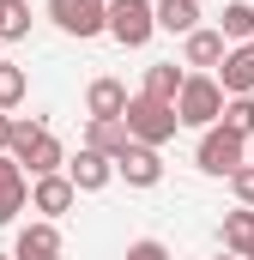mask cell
Returning a JSON list of instances; mask_svg holds the SVG:
<instances>
[{
	"label": "cell",
	"mask_w": 254,
	"mask_h": 260,
	"mask_svg": "<svg viewBox=\"0 0 254 260\" xmlns=\"http://www.w3.org/2000/svg\"><path fill=\"white\" fill-rule=\"evenodd\" d=\"M6 157L24 170V176H55L67 164V151H61V139L49 133V121H24V115H12V139H6Z\"/></svg>",
	"instance_id": "obj_1"
},
{
	"label": "cell",
	"mask_w": 254,
	"mask_h": 260,
	"mask_svg": "<svg viewBox=\"0 0 254 260\" xmlns=\"http://www.w3.org/2000/svg\"><path fill=\"white\" fill-rule=\"evenodd\" d=\"M121 127L133 145H151V151H164L170 139H176V109L170 103H151V97H127V109H121Z\"/></svg>",
	"instance_id": "obj_2"
},
{
	"label": "cell",
	"mask_w": 254,
	"mask_h": 260,
	"mask_svg": "<svg viewBox=\"0 0 254 260\" xmlns=\"http://www.w3.org/2000/svg\"><path fill=\"white\" fill-rule=\"evenodd\" d=\"M170 109H176V121H182V127H200V133H206L218 115H224V91H218V79H212V73H188Z\"/></svg>",
	"instance_id": "obj_3"
},
{
	"label": "cell",
	"mask_w": 254,
	"mask_h": 260,
	"mask_svg": "<svg viewBox=\"0 0 254 260\" xmlns=\"http://www.w3.org/2000/svg\"><path fill=\"white\" fill-rule=\"evenodd\" d=\"M103 30H109L121 49H145V43L157 37L151 0H109V12H103Z\"/></svg>",
	"instance_id": "obj_4"
},
{
	"label": "cell",
	"mask_w": 254,
	"mask_h": 260,
	"mask_svg": "<svg viewBox=\"0 0 254 260\" xmlns=\"http://www.w3.org/2000/svg\"><path fill=\"white\" fill-rule=\"evenodd\" d=\"M194 164L206 170V176H230V170H242L248 164V139H236L230 127H212L200 133V145H194Z\"/></svg>",
	"instance_id": "obj_5"
},
{
	"label": "cell",
	"mask_w": 254,
	"mask_h": 260,
	"mask_svg": "<svg viewBox=\"0 0 254 260\" xmlns=\"http://www.w3.org/2000/svg\"><path fill=\"white\" fill-rule=\"evenodd\" d=\"M103 12H109V0H49V18H55V30L67 37H103Z\"/></svg>",
	"instance_id": "obj_6"
},
{
	"label": "cell",
	"mask_w": 254,
	"mask_h": 260,
	"mask_svg": "<svg viewBox=\"0 0 254 260\" xmlns=\"http://www.w3.org/2000/svg\"><path fill=\"white\" fill-rule=\"evenodd\" d=\"M212 79H218L224 97H254V43H230Z\"/></svg>",
	"instance_id": "obj_7"
},
{
	"label": "cell",
	"mask_w": 254,
	"mask_h": 260,
	"mask_svg": "<svg viewBox=\"0 0 254 260\" xmlns=\"http://www.w3.org/2000/svg\"><path fill=\"white\" fill-rule=\"evenodd\" d=\"M61 176L73 182V194H103L109 182H115V164L109 157H97V151H79V157H67Z\"/></svg>",
	"instance_id": "obj_8"
},
{
	"label": "cell",
	"mask_w": 254,
	"mask_h": 260,
	"mask_svg": "<svg viewBox=\"0 0 254 260\" xmlns=\"http://www.w3.org/2000/svg\"><path fill=\"white\" fill-rule=\"evenodd\" d=\"M73 182H67L61 170H55V176H30V212H43V218H49V224H55V218H61V212H73Z\"/></svg>",
	"instance_id": "obj_9"
},
{
	"label": "cell",
	"mask_w": 254,
	"mask_h": 260,
	"mask_svg": "<svg viewBox=\"0 0 254 260\" xmlns=\"http://www.w3.org/2000/svg\"><path fill=\"white\" fill-rule=\"evenodd\" d=\"M115 176H121L127 188H157L164 182V157L151 145H127L121 157H115Z\"/></svg>",
	"instance_id": "obj_10"
},
{
	"label": "cell",
	"mask_w": 254,
	"mask_h": 260,
	"mask_svg": "<svg viewBox=\"0 0 254 260\" xmlns=\"http://www.w3.org/2000/svg\"><path fill=\"white\" fill-rule=\"evenodd\" d=\"M12 260H61V230H55L49 218L24 224V230H18V248H12Z\"/></svg>",
	"instance_id": "obj_11"
},
{
	"label": "cell",
	"mask_w": 254,
	"mask_h": 260,
	"mask_svg": "<svg viewBox=\"0 0 254 260\" xmlns=\"http://www.w3.org/2000/svg\"><path fill=\"white\" fill-rule=\"evenodd\" d=\"M224 49H230V43H224L218 30H206V24H200V30H188V37H182V67H194V73H212V67L224 61Z\"/></svg>",
	"instance_id": "obj_12"
},
{
	"label": "cell",
	"mask_w": 254,
	"mask_h": 260,
	"mask_svg": "<svg viewBox=\"0 0 254 260\" xmlns=\"http://www.w3.org/2000/svg\"><path fill=\"white\" fill-rule=\"evenodd\" d=\"M85 109H91V121H115V115L127 109V85L109 79V73L91 79V85H85Z\"/></svg>",
	"instance_id": "obj_13"
},
{
	"label": "cell",
	"mask_w": 254,
	"mask_h": 260,
	"mask_svg": "<svg viewBox=\"0 0 254 260\" xmlns=\"http://www.w3.org/2000/svg\"><path fill=\"white\" fill-rule=\"evenodd\" d=\"M182 67L176 61H157V67H145V79H139V91L133 97H151V103H176V91H182Z\"/></svg>",
	"instance_id": "obj_14"
},
{
	"label": "cell",
	"mask_w": 254,
	"mask_h": 260,
	"mask_svg": "<svg viewBox=\"0 0 254 260\" xmlns=\"http://www.w3.org/2000/svg\"><path fill=\"white\" fill-rule=\"evenodd\" d=\"M151 18H157V30H170V37H188V30H200V0H157Z\"/></svg>",
	"instance_id": "obj_15"
},
{
	"label": "cell",
	"mask_w": 254,
	"mask_h": 260,
	"mask_svg": "<svg viewBox=\"0 0 254 260\" xmlns=\"http://www.w3.org/2000/svg\"><path fill=\"white\" fill-rule=\"evenodd\" d=\"M127 145H133V139H127L121 115H115V121H91V127H85V151H97V157H109V164L121 157Z\"/></svg>",
	"instance_id": "obj_16"
},
{
	"label": "cell",
	"mask_w": 254,
	"mask_h": 260,
	"mask_svg": "<svg viewBox=\"0 0 254 260\" xmlns=\"http://www.w3.org/2000/svg\"><path fill=\"white\" fill-rule=\"evenodd\" d=\"M218 236H224V254H248V242H254V212H248V206H236V212H224V224H218Z\"/></svg>",
	"instance_id": "obj_17"
},
{
	"label": "cell",
	"mask_w": 254,
	"mask_h": 260,
	"mask_svg": "<svg viewBox=\"0 0 254 260\" xmlns=\"http://www.w3.org/2000/svg\"><path fill=\"white\" fill-rule=\"evenodd\" d=\"M218 37H224V43H254V6L248 0H230V6H224Z\"/></svg>",
	"instance_id": "obj_18"
},
{
	"label": "cell",
	"mask_w": 254,
	"mask_h": 260,
	"mask_svg": "<svg viewBox=\"0 0 254 260\" xmlns=\"http://www.w3.org/2000/svg\"><path fill=\"white\" fill-rule=\"evenodd\" d=\"M30 37V0H0V43H24Z\"/></svg>",
	"instance_id": "obj_19"
},
{
	"label": "cell",
	"mask_w": 254,
	"mask_h": 260,
	"mask_svg": "<svg viewBox=\"0 0 254 260\" xmlns=\"http://www.w3.org/2000/svg\"><path fill=\"white\" fill-rule=\"evenodd\" d=\"M218 127H230L236 139H254V97H224V115Z\"/></svg>",
	"instance_id": "obj_20"
},
{
	"label": "cell",
	"mask_w": 254,
	"mask_h": 260,
	"mask_svg": "<svg viewBox=\"0 0 254 260\" xmlns=\"http://www.w3.org/2000/svg\"><path fill=\"white\" fill-rule=\"evenodd\" d=\"M24 103V67L0 61V109H18Z\"/></svg>",
	"instance_id": "obj_21"
},
{
	"label": "cell",
	"mask_w": 254,
	"mask_h": 260,
	"mask_svg": "<svg viewBox=\"0 0 254 260\" xmlns=\"http://www.w3.org/2000/svg\"><path fill=\"white\" fill-rule=\"evenodd\" d=\"M121 260H170V248L157 242V236H139V242H127V254Z\"/></svg>",
	"instance_id": "obj_22"
},
{
	"label": "cell",
	"mask_w": 254,
	"mask_h": 260,
	"mask_svg": "<svg viewBox=\"0 0 254 260\" xmlns=\"http://www.w3.org/2000/svg\"><path fill=\"white\" fill-rule=\"evenodd\" d=\"M230 188H236V200L254 212V164H242V170H230Z\"/></svg>",
	"instance_id": "obj_23"
},
{
	"label": "cell",
	"mask_w": 254,
	"mask_h": 260,
	"mask_svg": "<svg viewBox=\"0 0 254 260\" xmlns=\"http://www.w3.org/2000/svg\"><path fill=\"white\" fill-rule=\"evenodd\" d=\"M24 206H30V200H18V194H0V230H6V224H12V218L24 212Z\"/></svg>",
	"instance_id": "obj_24"
},
{
	"label": "cell",
	"mask_w": 254,
	"mask_h": 260,
	"mask_svg": "<svg viewBox=\"0 0 254 260\" xmlns=\"http://www.w3.org/2000/svg\"><path fill=\"white\" fill-rule=\"evenodd\" d=\"M6 139H12V115L0 109V151H6Z\"/></svg>",
	"instance_id": "obj_25"
},
{
	"label": "cell",
	"mask_w": 254,
	"mask_h": 260,
	"mask_svg": "<svg viewBox=\"0 0 254 260\" xmlns=\"http://www.w3.org/2000/svg\"><path fill=\"white\" fill-rule=\"evenodd\" d=\"M218 260H242V254H218Z\"/></svg>",
	"instance_id": "obj_26"
},
{
	"label": "cell",
	"mask_w": 254,
	"mask_h": 260,
	"mask_svg": "<svg viewBox=\"0 0 254 260\" xmlns=\"http://www.w3.org/2000/svg\"><path fill=\"white\" fill-rule=\"evenodd\" d=\"M242 260H254V242H248V254H242Z\"/></svg>",
	"instance_id": "obj_27"
},
{
	"label": "cell",
	"mask_w": 254,
	"mask_h": 260,
	"mask_svg": "<svg viewBox=\"0 0 254 260\" xmlns=\"http://www.w3.org/2000/svg\"><path fill=\"white\" fill-rule=\"evenodd\" d=\"M0 260H12V254H0Z\"/></svg>",
	"instance_id": "obj_28"
}]
</instances>
